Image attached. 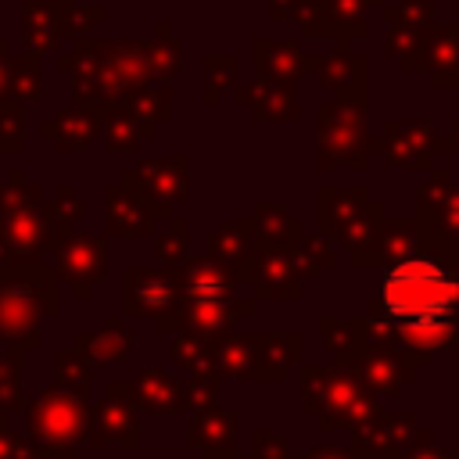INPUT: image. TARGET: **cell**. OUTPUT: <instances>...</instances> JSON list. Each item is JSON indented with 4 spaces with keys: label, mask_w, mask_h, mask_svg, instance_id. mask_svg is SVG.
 Returning <instances> with one entry per match:
<instances>
[{
    "label": "cell",
    "mask_w": 459,
    "mask_h": 459,
    "mask_svg": "<svg viewBox=\"0 0 459 459\" xmlns=\"http://www.w3.org/2000/svg\"><path fill=\"white\" fill-rule=\"evenodd\" d=\"M384 308L416 344H437L452 333L459 316V283L455 276L430 262L409 258L384 276Z\"/></svg>",
    "instance_id": "6da1fadb"
}]
</instances>
